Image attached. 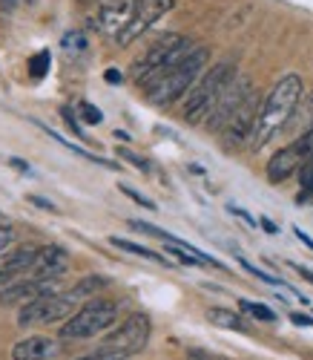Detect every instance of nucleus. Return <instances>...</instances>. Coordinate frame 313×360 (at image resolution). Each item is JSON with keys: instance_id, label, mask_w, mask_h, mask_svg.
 Returning <instances> with one entry per match:
<instances>
[{"instance_id": "c9c22d12", "label": "nucleus", "mask_w": 313, "mask_h": 360, "mask_svg": "<svg viewBox=\"0 0 313 360\" xmlns=\"http://www.w3.org/2000/svg\"><path fill=\"white\" fill-rule=\"evenodd\" d=\"M259 225H262V228H265L267 233H279V228H276V225H273V222H270L267 217H262V219H259Z\"/></svg>"}, {"instance_id": "4be33fe9", "label": "nucleus", "mask_w": 313, "mask_h": 360, "mask_svg": "<svg viewBox=\"0 0 313 360\" xmlns=\"http://www.w3.org/2000/svg\"><path fill=\"white\" fill-rule=\"evenodd\" d=\"M299 185H302V193H299V205H307V202H313V153L307 156V162L302 165V170H299Z\"/></svg>"}, {"instance_id": "f03ea898", "label": "nucleus", "mask_w": 313, "mask_h": 360, "mask_svg": "<svg viewBox=\"0 0 313 360\" xmlns=\"http://www.w3.org/2000/svg\"><path fill=\"white\" fill-rule=\"evenodd\" d=\"M210 58V49L207 46H196L190 55L184 58V61H178L175 67H170L164 75H159L149 86H147V98L155 104V107H170L175 104L184 93H190V89L196 86L204 64Z\"/></svg>"}, {"instance_id": "a211bd4d", "label": "nucleus", "mask_w": 313, "mask_h": 360, "mask_svg": "<svg viewBox=\"0 0 313 360\" xmlns=\"http://www.w3.org/2000/svg\"><path fill=\"white\" fill-rule=\"evenodd\" d=\"M207 320L218 328H230V332H247V326L241 320L239 311H230V309H210L207 311Z\"/></svg>"}, {"instance_id": "6ab92c4d", "label": "nucleus", "mask_w": 313, "mask_h": 360, "mask_svg": "<svg viewBox=\"0 0 313 360\" xmlns=\"http://www.w3.org/2000/svg\"><path fill=\"white\" fill-rule=\"evenodd\" d=\"M109 243L115 245V248H121V251H130V254H135V257H144V259H149V262H159V265H170L167 262V257L164 254H155V251H149V248H144V245H138V243H130V239H121V236H112Z\"/></svg>"}, {"instance_id": "5701e85b", "label": "nucleus", "mask_w": 313, "mask_h": 360, "mask_svg": "<svg viewBox=\"0 0 313 360\" xmlns=\"http://www.w3.org/2000/svg\"><path fill=\"white\" fill-rule=\"evenodd\" d=\"M239 311H244V314H250V317H256V320H265V323H273V320H276V314H273L267 306L253 303V300H239Z\"/></svg>"}, {"instance_id": "7ed1b4c3", "label": "nucleus", "mask_w": 313, "mask_h": 360, "mask_svg": "<svg viewBox=\"0 0 313 360\" xmlns=\"http://www.w3.org/2000/svg\"><path fill=\"white\" fill-rule=\"evenodd\" d=\"M239 78V70L233 61H218L215 67H210L199 81L196 86L187 93V104H184V118L190 124H199V122H207V115L213 112L215 101L225 96V89Z\"/></svg>"}, {"instance_id": "4468645a", "label": "nucleus", "mask_w": 313, "mask_h": 360, "mask_svg": "<svg viewBox=\"0 0 313 360\" xmlns=\"http://www.w3.org/2000/svg\"><path fill=\"white\" fill-rule=\"evenodd\" d=\"M38 254H41V248H32V245H26V248H9L6 254H0V285H6L15 277L32 271Z\"/></svg>"}, {"instance_id": "423d86ee", "label": "nucleus", "mask_w": 313, "mask_h": 360, "mask_svg": "<svg viewBox=\"0 0 313 360\" xmlns=\"http://www.w3.org/2000/svg\"><path fill=\"white\" fill-rule=\"evenodd\" d=\"M149 332H152V323L147 314L135 311L130 314L127 320H124L115 332H109L104 340H101V349L98 352H107V354H124V357H130V354H138L147 340H149Z\"/></svg>"}, {"instance_id": "cd10ccee", "label": "nucleus", "mask_w": 313, "mask_h": 360, "mask_svg": "<svg viewBox=\"0 0 313 360\" xmlns=\"http://www.w3.org/2000/svg\"><path fill=\"white\" fill-rule=\"evenodd\" d=\"M84 46H86V38L81 32H67L64 35V49L67 52H81Z\"/></svg>"}, {"instance_id": "c85d7f7f", "label": "nucleus", "mask_w": 313, "mask_h": 360, "mask_svg": "<svg viewBox=\"0 0 313 360\" xmlns=\"http://www.w3.org/2000/svg\"><path fill=\"white\" fill-rule=\"evenodd\" d=\"M118 156H121V159H127L130 165H135V167H138V170H144V173L149 170V162H147V159H141V156H135L133 150H127V147H121V150H118Z\"/></svg>"}, {"instance_id": "dca6fc26", "label": "nucleus", "mask_w": 313, "mask_h": 360, "mask_svg": "<svg viewBox=\"0 0 313 360\" xmlns=\"http://www.w3.org/2000/svg\"><path fill=\"white\" fill-rule=\"evenodd\" d=\"M60 352L55 338H26L12 346V360H49Z\"/></svg>"}, {"instance_id": "9b49d317", "label": "nucleus", "mask_w": 313, "mask_h": 360, "mask_svg": "<svg viewBox=\"0 0 313 360\" xmlns=\"http://www.w3.org/2000/svg\"><path fill=\"white\" fill-rule=\"evenodd\" d=\"M138 0H98V9L92 15V29L109 35V38H118L121 29L130 23L133 18V9H135Z\"/></svg>"}, {"instance_id": "0eeeda50", "label": "nucleus", "mask_w": 313, "mask_h": 360, "mask_svg": "<svg viewBox=\"0 0 313 360\" xmlns=\"http://www.w3.org/2000/svg\"><path fill=\"white\" fill-rule=\"evenodd\" d=\"M310 153H313V130L296 136L288 147H281L279 153L270 156V162H267V182L279 185V182H285V179H291L296 170H302V165L307 162Z\"/></svg>"}, {"instance_id": "e433bc0d", "label": "nucleus", "mask_w": 313, "mask_h": 360, "mask_svg": "<svg viewBox=\"0 0 313 360\" xmlns=\"http://www.w3.org/2000/svg\"><path fill=\"white\" fill-rule=\"evenodd\" d=\"M291 320H293L296 326H313V320H310V317H305V314H291Z\"/></svg>"}, {"instance_id": "1a4fd4ad", "label": "nucleus", "mask_w": 313, "mask_h": 360, "mask_svg": "<svg viewBox=\"0 0 313 360\" xmlns=\"http://www.w3.org/2000/svg\"><path fill=\"white\" fill-rule=\"evenodd\" d=\"M175 6V0H138L135 9H133V18L130 23L121 29V35L115 38L118 46H130L135 38H141L152 23H159L170 9Z\"/></svg>"}, {"instance_id": "f704fd0d", "label": "nucleus", "mask_w": 313, "mask_h": 360, "mask_svg": "<svg viewBox=\"0 0 313 360\" xmlns=\"http://www.w3.org/2000/svg\"><path fill=\"white\" fill-rule=\"evenodd\" d=\"M291 268H296V271H299V277H305V280L313 285V271H310V268H305V265H291Z\"/></svg>"}, {"instance_id": "58836bf2", "label": "nucleus", "mask_w": 313, "mask_h": 360, "mask_svg": "<svg viewBox=\"0 0 313 360\" xmlns=\"http://www.w3.org/2000/svg\"><path fill=\"white\" fill-rule=\"evenodd\" d=\"M20 4V0H0V6H4L6 12H15V6Z\"/></svg>"}, {"instance_id": "7c9ffc66", "label": "nucleus", "mask_w": 313, "mask_h": 360, "mask_svg": "<svg viewBox=\"0 0 313 360\" xmlns=\"http://www.w3.org/2000/svg\"><path fill=\"white\" fill-rule=\"evenodd\" d=\"M104 81H107V84H112V86H118V84L124 81V72H121V70H115V67H109V70L104 72Z\"/></svg>"}, {"instance_id": "c756f323", "label": "nucleus", "mask_w": 313, "mask_h": 360, "mask_svg": "<svg viewBox=\"0 0 313 360\" xmlns=\"http://www.w3.org/2000/svg\"><path fill=\"white\" fill-rule=\"evenodd\" d=\"M227 211H230V214H236V217H241V219H244L250 228H256V225H259V222H256L253 217H250L247 211H241V207H236V205H227Z\"/></svg>"}, {"instance_id": "2f4dec72", "label": "nucleus", "mask_w": 313, "mask_h": 360, "mask_svg": "<svg viewBox=\"0 0 313 360\" xmlns=\"http://www.w3.org/2000/svg\"><path fill=\"white\" fill-rule=\"evenodd\" d=\"M60 115H64V118H67V124L72 127V133H75V136H84V130H81V124L75 122V115H72V112H69L67 107H64V110H60Z\"/></svg>"}, {"instance_id": "6e6552de", "label": "nucleus", "mask_w": 313, "mask_h": 360, "mask_svg": "<svg viewBox=\"0 0 313 360\" xmlns=\"http://www.w3.org/2000/svg\"><path fill=\"white\" fill-rule=\"evenodd\" d=\"M75 314V300L64 297V294H46L38 297L32 303H26L18 314V323L26 326H46V323H60V320H69Z\"/></svg>"}, {"instance_id": "f8f14e48", "label": "nucleus", "mask_w": 313, "mask_h": 360, "mask_svg": "<svg viewBox=\"0 0 313 360\" xmlns=\"http://www.w3.org/2000/svg\"><path fill=\"white\" fill-rule=\"evenodd\" d=\"M250 93H253L250 81H247V78H241V81L236 78V81L225 89V96L215 101V107H213V112L207 115V122H204V124H207L213 133H222V130L227 127V122L233 118V112L241 107V101H244Z\"/></svg>"}, {"instance_id": "f3484780", "label": "nucleus", "mask_w": 313, "mask_h": 360, "mask_svg": "<svg viewBox=\"0 0 313 360\" xmlns=\"http://www.w3.org/2000/svg\"><path fill=\"white\" fill-rule=\"evenodd\" d=\"M288 127L296 130L299 136L307 133V130H313V86H310V93L299 101V107H296V112H293V118H291Z\"/></svg>"}, {"instance_id": "2eb2a0df", "label": "nucleus", "mask_w": 313, "mask_h": 360, "mask_svg": "<svg viewBox=\"0 0 313 360\" xmlns=\"http://www.w3.org/2000/svg\"><path fill=\"white\" fill-rule=\"evenodd\" d=\"M69 254H67V248H60V245H46V248H41V254H38V259H35V277H41V280H52V283H58L60 277H64L67 271H69Z\"/></svg>"}, {"instance_id": "473e14b6", "label": "nucleus", "mask_w": 313, "mask_h": 360, "mask_svg": "<svg viewBox=\"0 0 313 360\" xmlns=\"http://www.w3.org/2000/svg\"><path fill=\"white\" fill-rule=\"evenodd\" d=\"M26 199H29V202H32V205H35V207H44V211H52V214H55V211H58V207H55V205H52V202H46V199H44V196H26Z\"/></svg>"}, {"instance_id": "9d476101", "label": "nucleus", "mask_w": 313, "mask_h": 360, "mask_svg": "<svg viewBox=\"0 0 313 360\" xmlns=\"http://www.w3.org/2000/svg\"><path fill=\"white\" fill-rule=\"evenodd\" d=\"M259 110H262L259 96H256V93H250V96L241 101V107L233 112V118L227 122V127L222 130V141H225V147H227V150L239 147L244 139L253 136V127H256Z\"/></svg>"}, {"instance_id": "393cba45", "label": "nucleus", "mask_w": 313, "mask_h": 360, "mask_svg": "<svg viewBox=\"0 0 313 360\" xmlns=\"http://www.w3.org/2000/svg\"><path fill=\"white\" fill-rule=\"evenodd\" d=\"M12 243H15V228L9 225V219L4 214H0V254H6Z\"/></svg>"}, {"instance_id": "4c0bfd02", "label": "nucleus", "mask_w": 313, "mask_h": 360, "mask_svg": "<svg viewBox=\"0 0 313 360\" xmlns=\"http://www.w3.org/2000/svg\"><path fill=\"white\" fill-rule=\"evenodd\" d=\"M9 165H12V167H18V170H23V173H32V167H29L23 159H12Z\"/></svg>"}, {"instance_id": "bb28decb", "label": "nucleus", "mask_w": 313, "mask_h": 360, "mask_svg": "<svg viewBox=\"0 0 313 360\" xmlns=\"http://www.w3.org/2000/svg\"><path fill=\"white\" fill-rule=\"evenodd\" d=\"M239 265H241V268H247V274H253V277H259L262 283H270V285H279V280H276V277H270V274H265V271H262V268H256V265H250V262H247L244 257H239Z\"/></svg>"}, {"instance_id": "412c9836", "label": "nucleus", "mask_w": 313, "mask_h": 360, "mask_svg": "<svg viewBox=\"0 0 313 360\" xmlns=\"http://www.w3.org/2000/svg\"><path fill=\"white\" fill-rule=\"evenodd\" d=\"M104 285H107V280H104V277H84L81 283H75V285H72V291H69L67 297H69V300H75V303H78V300L92 297L95 291H101Z\"/></svg>"}, {"instance_id": "aec40b11", "label": "nucleus", "mask_w": 313, "mask_h": 360, "mask_svg": "<svg viewBox=\"0 0 313 360\" xmlns=\"http://www.w3.org/2000/svg\"><path fill=\"white\" fill-rule=\"evenodd\" d=\"M49 67H52V55H49V49L35 52V55L26 61V70H29V78H32V81H44V78L49 75Z\"/></svg>"}, {"instance_id": "ea45409f", "label": "nucleus", "mask_w": 313, "mask_h": 360, "mask_svg": "<svg viewBox=\"0 0 313 360\" xmlns=\"http://www.w3.org/2000/svg\"><path fill=\"white\" fill-rule=\"evenodd\" d=\"M81 4H98V0H81Z\"/></svg>"}, {"instance_id": "a19ab883", "label": "nucleus", "mask_w": 313, "mask_h": 360, "mask_svg": "<svg viewBox=\"0 0 313 360\" xmlns=\"http://www.w3.org/2000/svg\"><path fill=\"white\" fill-rule=\"evenodd\" d=\"M26 4H35V0H26Z\"/></svg>"}, {"instance_id": "a878e982", "label": "nucleus", "mask_w": 313, "mask_h": 360, "mask_svg": "<svg viewBox=\"0 0 313 360\" xmlns=\"http://www.w3.org/2000/svg\"><path fill=\"white\" fill-rule=\"evenodd\" d=\"M118 191H121L124 196H130V199H133L135 205L147 207V211H155V202H152V199H147V196H141V193H138V191H133L130 185H118Z\"/></svg>"}, {"instance_id": "f257e3e1", "label": "nucleus", "mask_w": 313, "mask_h": 360, "mask_svg": "<svg viewBox=\"0 0 313 360\" xmlns=\"http://www.w3.org/2000/svg\"><path fill=\"white\" fill-rule=\"evenodd\" d=\"M299 101H302V78L296 72L279 78L276 86L267 93V98L262 101L253 136H250V150H262L276 133L285 130L291 124V118H293Z\"/></svg>"}, {"instance_id": "72a5a7b5", "label": "nucleus", "mask_w": 313, "mask_h": 360, "mask_svg": "<svg viewBox=\"0 0 313 360\" xmlns=\"http://www.w3.org/2000/svg\"><path fill=\"white\" fill-rule=\"evenodd\" d=\"M78 360H127L124 354H107V352H98V354H86V357H78Z\"/></svg>"}, {"instance_id": "b1692460", "label": "nucleus", "mask_w": 313, "mask_h": 360, "mask_svg": "<svg viewBox=\"0 0 313 360\" xmlns=\"http://www.w3.org/2000/svg\"><path fill=\"white\" fill-rule=\"evenodd\" d=\"M78 112H81V118H84L86 124H101L104 122V112L95 104H89V101H81L78 104Z\"/></svg>"}, {"instance_id": "ddd939ff", "label": "nucleus", "mask_w": 313, "mask_h": 360, "mask_svg": "<svg viewBox=\"0 0 313 360\" xmlns=\"http://www.w3.org/2000/svg\"><path fill=\"white\" fill-rule=\"evenodd\" d=\"M46 294H55V283L52 280H18V283H6L0 285V303L4 306H12V303H32L38 297H46Z\"/></svg>"}, {"instance_id": "39448f33", "label": "nucleus", "mask_w": 313, "mask_h": 360, "mask_svg": "<svg viewBox=\"0 0 313 360\" xmlns=\"http://www.w3.org/2000/svg\"><path fill=\"white\" fill-rule=\"evenodd\" d=\"M118 320V303L112 300H92L84 309H78L60 328V340H86L101 335Z\"/></svg>"}, {"instance_id": "20e7f679", "label": "nucleus", "mask_w": 313, "mask_h": 360, "mask_svg": "<svg viewBox=\"0 0 313 360\" xmlns=\"http://www.w3.org/2000/svg\"><path fill=\"white\" fill-rule=\"evenodd\" d=\"M196 49L193 38H187V35H178V32H170V35H161L159 41H155L138 61L133 64V78L135 84H141L144 89L159 78L164 75L170 67H175L178 61H184L187 55H190Z\"/></svg>"}]
</instances>
